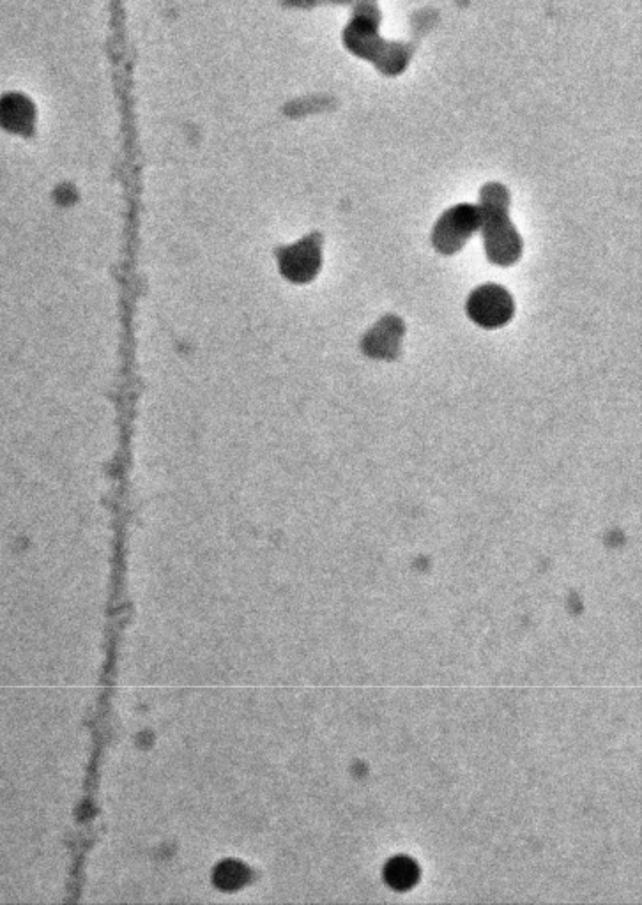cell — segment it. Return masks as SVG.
Listing matches in <instances>:
<instances>
[{"label":"cell","mask_w":642,"mask_h":905,"mask_svg":"<svg viewBox=\"0 0 642 905\" xmlns=\"http://www.w3.org/2000/svg\"><path fill=\"white\" fill-rule=\"evenodd\" d=\"M480 216H482L483 244L487 259L496 266L517 264L522 255V239L510 220V197L503 186L489 184L482 191Z\"/></svg>","instance_id":"obj_1"},{"label":"cell","mask_w":642,"mask_h":905,"mask_svg":"<svg viewBox=\"0 0 642 905\" xmlns=\"http://www.w3.org/2000/svg\"><path fill=\"white\" fill-rule=\"evenodd\" d=\"M482 216L480 209L471 204L451 207L439 218L432 234V243L439 253L455 255L466 246L467 241L480 232Z\"/></svg>","instance_id":"obj_2"},{"label":"cell","mask_w":642,"mask_h":905,"mask_svg":"<svg viewBox=\"0 0 642 905\" xmlns=\"http://www.w3.org/2000/svg\"><path fill=\"white\" fill-rule=\"evenodd\" d=\"M466 312L474 324L483 329H499L513 319L515 303L505 287L487 283L467 297Z\"/></svg>","instance_id":"obj_3"},{"label":"cell","mask_w":642,"mask_h":905,"mask_svg":"<svg viewBox=\"0 0 642 905\" xmlns=\"http://www.w3.org/2000/svg\"><path fill=\"white\" fill-rule=\"evenodd\" d=\"M280 271L294 283H308L319 274L322 266L321 236L310 234L299 243L282 248L278 253Z\"/></svg>","instance_id":"obj_4"},{"label":"cell","mask_w":642,"mask_h":905,"mask_svg":"<svg viewBox=\"0 0 642 905\" xmlns=\"http://www.w3.org/2000/svg\"><path fill=\"white\" fill-rule=\"evenodd\" d=\"M404 322L388 315L375 324V328L363 340V352L374 359L393 361L398 358L400 342L404 338Z\"/></svg>","instance_id":"obj_5"},{"label":"cell","mask_w":642,"mask_h":905,"mask_svg":"<svg viewBox=\"0 0 642 905\" xmlns=\"http://www.w3.org/2000/svg\"><path fill=\"white\" fill-rule=\"evenodd\" d=\"M416 877H418V872H416L413 861L404 860V858L391 861L386 868V879L395 888L413 886Z\"/></svg>","instance_id":"obj_6"}]
</instances>
